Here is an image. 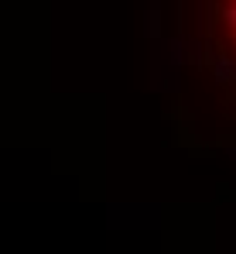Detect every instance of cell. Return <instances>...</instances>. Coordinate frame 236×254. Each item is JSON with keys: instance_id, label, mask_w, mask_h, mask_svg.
Instances as JSON below:
<instances>
[{"instance_id": "1", "label": "cell", "mask_w": 236, "mask_h": 254, "mask_svg": "<svg viewBox=\"0 0 236 254\" xmlns=\"http://www.w3.org/2000/svg\"><path fill=\"white\" fill-rule=\"evenodd\" d=\"M223 28L236 45V0H226V14H223Z\"/></svg>"}]
</instances>
